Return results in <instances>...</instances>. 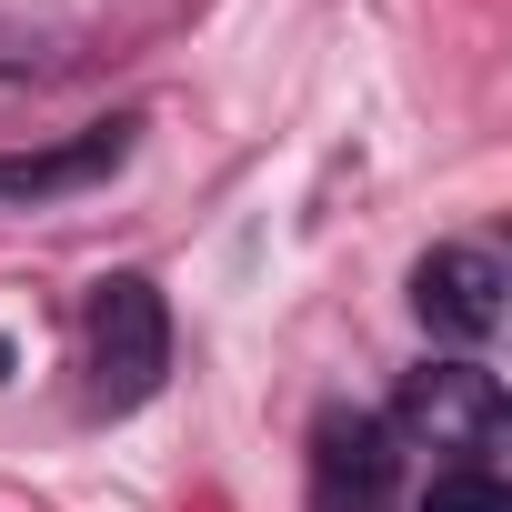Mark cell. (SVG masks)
Wrapping results in <instances>:
<instances>
[{
	"label": "cell",
	"instance_id": "cell-1",
	"mask_svg": "<svg viewBox=\"0 0 512 512\" xmlns=\"http://www.w3.org/2000/svg\"><path fill=\"white\" fill-rule=\"evenodd\" d=\"M382 422H392L402 452H422L432 472H452V462H492V452H502L512 402H502V382H492L482 362H422V372L392 392Z\"/></svg>",
	"mask_w": 512,
	"mask_h": 512
},
{
	"label": "cell",
	"instance_id": "cell-2",
	"mask_svg": "<svg viewBox=\"0 0 512 512\" xmlns=\"http://www.w3.org/2000/svg\"><path fill=\"white\" fill-rule=\"evenodd\" d=\"M81 372H91V412H141L161 392V372H171V302H161V282L111 272L91 292V352H81Z\"/></svg>",
	"mask_w": 512,
	"mask_h": 512
},
{
	"label": "cell",
	"instance_id": "cell-3",
	"mask_svg": "<svg viewBox=\"0 0 512 512\" xmlns=\"http://www.w3.org/2000/svg\"><path fill=\"white\" fill-rule=\"evenodd\" d=\"M502 292H512V272L492 241H432L412 262V322L452 352H482L502 332Z\"/></svg>",
	"mask_w": 512,
	"mask_h": 512
},
{
	"label": "cell",
	"instance_id": "cell-4",
	"mask_svg": "<svg viewBox=\"0 0 512 512\" xmlns=\"http://www.w3.org/2000/svg\"><path fill=\"white\" fill-rule=\"evenodd\" d=\"M402 502V442L372 412H332L312 432V512H392Z\"/></svg>",
	"mask_w": 512,
	"mask_h": 512
},
{
	"label": "cell",
	"instance_id": "cell-5",
	"mask_svg": "<svg viewBox=\"0 0 512 512\" xmlns=\"http://www.w3.org/2000/svg\"><path fill=\"white\" fill-rule=\"evenodd\" d=\"M131 111L121 121H91V131H71V141H51V151H11L0 161V211H21V201H71V191H91V181H111L121 161H131Z\"/></svg>",
	"mask_w": 512,
	"mask_h": 512
},
{
	"label": "cell",
	"instance_id": "cell-6",
	"mask_svg": "<svg viewBox=\"0 0 512 512\" xmlns=\"http://www.w3.org/2000/svg\"><path fill=\"white\" fill-rule=\"evenodd\" d=\"M412 512H512V492H502L492 462H452V472H432L412 492Z\"/></svg>",
	"mask_w": 512,
	"mask_h": 512
},
{
	"label": "cell",
	"instance_id": "cell-7",
	"mask_svg": "<svg viewBox=\"0 0 512 512\" xmlns=\"http://www.w3.org/2000/svg\"><path fill=\"white\" fill-rule=\"evenodd\" d=\"M11 362H21V352H11V332H0V382H11Z\"/></svg>",
	"mask_w": 512,
	"mask_h": 512
}]
</instances>
